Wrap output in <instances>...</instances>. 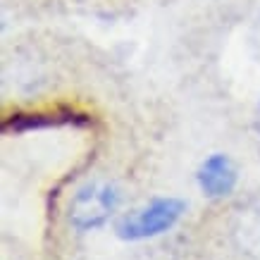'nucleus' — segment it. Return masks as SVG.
I'll list each match as a JSON object with an SVG mask.
<instances>
[{
  "instance_id": "obj_1",
  "label": "nucleus",
  "mask_w": 260,
  "mask_h": 260,
  "mask_svg": "<svg viewBox=\"0 0 260 260\" xmlns=\"http://www.w3.org/2000/svg\"><path fill=\"white\" fill-rule=\"evenodd\" d=\"M184 210H186V203L181 198L174 196L153 198L150 203L122 215L117 224H115V232L124 241H143V239L160 237V234L170 232L181 220Z\"/></svg>"
},
{
  "instance_id": "obj_2",
  "label": "nucleus",
  "mask_w": 260,
  "mask_h": 260,
  "mask_svg": "<svg viewBox=\"0 0 260 260\" xmlns=\"http://www.w3.org/2000/svg\"><path fill=\"white\" fill-rule=\"evenodd\" d=\"M122 193L110 181H88L72 196L67 208V220L77 232L101 229L117 213Z\"/></svg>"
},
{
  "instance_id": "obj_3",
  "label": "nucleus",
  "mask_w": 260,
  "mask_h": 260,
  "mask_svg": "<svg viewBox=\"0 0 260 260\" xmlns=\"http://www.w3.org/2000/svg\"><path fill=\"white\" fill-rule=\"evenodd\" d=\"M198 189L205 198H224L237 189L239 170L227 153H213L201 162L196 172Z\"/></svg>"
},
{
  "instance_id": "obj_4",
  "label": "nucleus",
  "mask_w": 260,
  "mask_h": 260,
  "mask_svg": "<svg viewBox=\"0 0 260 260\" xmlns=\"http://www.w3.org/2000/svg\"><path fill=\"white\" fill-rule=\"evenodd\" d=\"M232 241L246 260H260V193L246 198L232 220Z\"/></svg>"
},
{
  "instance_id": "obj_5",
  "label": "nucleus",
  "mask_w": 260,
  "mask_h": 260,
  "mask_svg": "<svg viewBox=\"0 0 260 260\" xmlns=\"http://www.w3.org/2000/svg\"><path fill=\"white\" fill-rule=\"evenodd\" d=\"M248 46H251V53L258 57V62H260V8L255 10V15L251 19V26H248Z\"/></svg>"
},
{
  "instance_id": "obj_6",
  "label": "nucleus",
  "mask_w": 260,
  "mask_h": 260,
  "mask_svg": "<svg viewBox=\"0 0 260 260\" xmlns=\"http://www.w3.org/2000/svg\"><path fill=\"white\" fill-rule=\"evenodd\" d=\"M255 129H258V134H260V105H258V115H255Z\"/></svg>"
}]
</instances>
